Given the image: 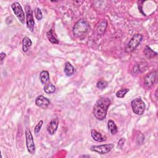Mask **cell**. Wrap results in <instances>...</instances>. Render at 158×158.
<instances>
[{
	"label": "cell",
	"instance_id": "obj_2",
	"mask_svg": "<svg viewBox=\"0 0 158 158\" xmlns=\"http://www.w3.org/2000/svg\"><path fill=\"white\" fill-rule=\"evenodd\" d=\"M89 25L84 19H80L74 25L73 28L74 35L76 37L84 36L89 30Z\"/></svg>",
	"mask_w": 158,
	"mask_h": 158
},
{
	"label": "cell",
	"instance_id": "obj_10",
	"mask_svg": "<svg viewBox=\"0 0 158 158\" xmlns=\"http://www.w3.org/2000/svg\"><path fill=\"white\" fill-rule=\"evenodd\" d=\"M50 103V101L47 98L42 95L38 96L35 99V104L37 106L43 110L47 109Z\"/></svg>",
	"mask_w": 158,
	"mask_h": 158
},
{
	"label": "cell",
	"instance_id": "obj_6",
	"mask_svg": "<svg viewBox=\"0 0 158 158\" xmlns=\"http://www.w3.org/2000/svg\"><path fill=\"white\" fill-rule=\"evenodd\" d=\"M114 144L110 143V144H105V145H100L96 146H92L90 148L91 151L93 152H96L98 154H104L110 152L113 148H114Z\"/></svg>",
	"mask_w": 158,
	"mask_h": 158
},
{
	"label": "cell",
	"instance_id": "obj_1",
	"mask_svg": "<svg viewBox=\"0 0 158 158\" xmlns=\"http://www.w3.org/2000/svg\"><path fill=\"white\" fill-rule=\"evenodd\" d=\"M111 101L108 98L101 97L97 100L93 109V113L95 118L98 121H103L106 119Z\"/></svg>",
	"mask_w": 158,
	"mask_h": 158
},
{
	"label": "cell",
	"instance_id": "obj_3",
	"mask_svg": "<svg viewBox=\"0 0 158 158\" xmlns=\"http://www.w3.org/2000/svg\"><path fill=\"white\" fill-rule=\"evenodd\" d=\"M143 39V37L141 34H135L127 44L125 48V52L128 54L132 53V52H133L138 46V45L141 43Z\"/></svg>",
	"mask_w": 158,
	"mask_h": 158
},
{
	"label": "cell",
	"instance_id": "obj_13",
	"mask_svg": "<svg viewBox=\"0 0 158 158\" xmlns=\"http://www.w3.org/2000/svg\"><path fill=\"white\" fill-rule=\"evenodd\" d=\"M40 80L44 85L49 83V74L46 71H43L40 74Z\"/></svg>",
	"mask_w": 158,
	"mask_h": 158
},
{
	"label": "cell",
	"instance_id": "obj_9",
	"mask_svg": "<svg viewBox=\"0 0 158 158\" xmlns=\"http://www.w3.org/2000/svg\"><path fill=\"white\" fill-rule=\"evenodd\" d=\"M157 79V71H154L149 72L145 77L144 83H145V86L147 88L152 87L156 82Z\"/></svg>",
	"mask_w": 158,
	"mask_h": 158
},
{
	"label": "cell",
	"instance_id": "obj_12",
	"mask_svg": "<svg viewBox=\"0 0 158 158\" xmlns=\"http://www.w3.org/2000/svg\"><path fill=\"white\" fill-rule=\"evenodd\" d=\"M91 135L94 140L98 142H103L106 141V138L102 137V135L96 130L93 129L91 130Z\"/></svg>",
	"mask_w": 158,
	"mask_h": 158
},
{
	"label": "cell",
	"instance_id": "obj_25",
	"mask_svg": "<svg viewBox=\"0 0 158 158\" xmlns=\"http://www.w3.org/2000/svg\"><path fill=\"white\" fill-rule=\"evenodd\" d=\"M125 138H121L120 140H119V141H118V147L119 148H122V147H123V146L124 145V144H125Z\"/></svg>",
	"mask_w": 158,
	"mask_h": 158
},
{
	"label": "cell",
	"instance_id": "obj_14",
	"mask_svg": "<svg viewBox=\"0 0 158 158\" xmlns=\"http://www.w3.org/2000/svg\"><path fill=\"white\" fill-rule=\"evenodd\" d=\"M145 56L148 59H152L157 55V53L154 51H153L149 46H146L144 50Z\"/></svg>",
	"mask_w": 158,
	"mask_h": 158
},
{
	"label": "cell",
	"instance_id": "obj_5",
	"mask_svg": "<svg viewBox=\"0 0 158 158\" xmlns=\"http://www.w3.org/2000/svg\"><path fill=\"white\" fill-rule=\"evenodd\" d=\"M11 8L13 10V13L16 15V16L18 18L19 21L22 24H25V22L26 21L25 20V13L24 12V10H22V8L19 3L18 2H14L11 5Z\"/></svg>",
	"mask_w": 158,
	"mask_h": 158
},
{
	"label": "cell",
	"instance_id": "obj_27",
	"mask_svg": "<svg viewBox=\"0 0 158 158\" xmlns=\"http://www.w3.org/2000/svg\"><path fill=\"white\" fill-rule=\"evenodd\" d=\"M80 157H89L90 156H81Z\"/></svg>",
	"mask_w": 158,
	"mask_h": 158
},
{
	"label": "cell",
	"instance_id": "obj_26",
	"mask_svg": "<svg viewBox=\"0 0 158 158\" xmlns=\"http://www.w3.org/2000/svg\"><path fill=\"white\" fill-rule=\"evenodd\" d=\"M6 57V53H5V52H1V54H0V60H1L2 63L5 59Z\"/></svg>",
	"mask_w": 158,
	"mask_h": 158
},
{
	"label": "cell",
	"instance_id": "obj_4",
	"mask_svg": "<svg viewBox=\"0 0 158 158\" xmlns=\"http://www.w3.org/2000/svg\"><path fill=\"white\" fill-rule=\"evenodd\" d=\"M131 106L133 112L141 116L143 114L146 109V105L144 101L140 98H137L132 100Z\"/></svg>",
	"mask_w": 158,
	"mask_h": 158
},
{
	"label": "cell",
	"instance_id": "obj_24",
	"mask_svg": "<svg viewBox=\"0 0 158 158\" xmlns=\"http://www.w3.org/2000/svg\"><path fill=\"white\" fill-rule=\"evenodd\" d=\"M43 124V121H40V122L37 124V125L35 127V129H34V132L36 135H38L40 130H41V129L42 127V125Z\"/></svg>",
	"mask_w": 158,
	"mask_h": 158
},
{
	"label": "cell",
	"instance_id": "obj_8",
	"mask_svg": "<svg viewBox=\"0 0 158 158\" xmlns=\"http://www.w3.org/2000/svg\"><path fill=\"white\" fill-rule=\"evenodd\" d=\"M25 12H26V24L27 28L30 32H33L35 27V21L33 16V11L31 9V7L27 5L25 6Z\"/></svg>",
	"mask_w": 158,
	"mask_h": 158
},
{
	"label": "cell",
	"instance_id": "obj_7",
	"mask_svg": "<svg viewBox=\"0 0 158 158\" xmlns=\"http://www.w3.org/2000/svg\"><path fill=\"white\" fill-rule=\"evenodd\" d=\"M25 138L27 148L29 152L31 154H34L36 148L32 133L29 129H27L25 130Z\"/></svg>",
	"mask_w": 158,
	"mask_h": 158
},
{
	"label": "cell",
	"instance_id": "obj_18",
	"mask_svg": "<svg viewBox=\"0 0 158 158\" xmlns=\"http://www.w3.org/2000/svg\"><path fill=\"white\" fill-rule=\"evenodd\" d=\"M46 37H47L48 40L51 43H53V44H58L59 43V41L56 38L55 35H54V31L52 29H51L48 32H47Z\"/></svg>",
	"mask_w": 158,
	"mask_h": 158
},
{
	"label": "cell",
	"instance_id": "obj_22",
	"mask_svg": "<svg viewBox=\"0 0 158 158\" xmlns=\"http://www.w3.org/2000/svg\"><path fill=\"white\" fill-rule=\"evenodd\" d=\"M108 82L106 80H100L96 83V87L100 90L105 89L108 87Z\"/></svg>",
	"mask_w": 158,
	"mask_h": 158
},
{
	"label": "cell",
	"instance_id": "obj_11",
	"mask_svg": "<svg viewBox=\"0 0 158 158\" xmlns=\"http://www.w3.org/2000/svg\"><path fill=\"white\" fill-rule=\"evenodd\" d=\"M59 125V120L58 119H52L49 124L47 126V131L48 133L51 135H53L56 133Z\"/></svg>",
	"mask_w": 158,
	"mask_h": 158
},
{
	"label": "cell",
	"instance_id": "obj_23",
	"mask_svg": "<svg viewBox=\"0 0 158 158\" xmlns=\"http://www.w3.org/2000/svg\"><path fill=\"white\" fill-rule=\"evenodd\" d=\"M35 15L36 19L38 21L41 20L43 18V14H42L41 10L38 8H37L35 10Z\"/></svg>",
	"mask_w": 158,
	"mask_h": 158
},
{
	"label": "cell",
	"instance_id": "obj_21",
	"mask_svg": "<svg viewBox=\"0 0 158 158\" xmlns=\"http://www.w3.org/2000/svg\"><path fill=\"white\" fill-rule=\"evenodd\" d=\"M129 91V89L128 88H122L117 91L116 96L118 98H123L125 96L126 94Z\"/></svg>",
	"mask_w": 158,
	"mask_h": 158
},
{
	"label": "cell",
	"instance_id": "obj_19",
	"mask_svg": "<svg viewBox=\"0 0 158 158\" xmlns=\"http://www.w3.org/2000/svg\"><path fill=\"white\" fill-rule=\"evenodd\" d=\"M43 90L44 93H46V94H52L56 91V88L53 84H52L51 83H48L44 86Z\"/></svg>",
	"mask_w": 158,
	"mask_h": 158
},
{
	"label": "cell",
	"instance_id": "obj_16",
	"mask_svg": "<svg viewBox=\"0 0 158 158\" xmlns=\"http://www.w3.org/2000/svg\"><path fill=\"white\" fill-rule=\"evenodd\" d=\"M32 40L27 37H25L22 40V50L24 52H27L29 48L32 46Z\"/></svg>",
	"mask_w": 158,
	"mask_h": 158
},
{
	"label": "cell",
	"instance_id": "obj_20",
	"mask_svg": "<svg viewBox=\"0 0 158 158\" xmlns=\"http://www.w3.org/2000/svg\"><path fill=\"white\" fill-rule=\"evenodd\" d=\"M108 26V22L106 21H102L99 25L98 27V32L99 34H103L104 33V32L106 31V28Z\"/></svg>",
	"mask_w": 158,
	"mask_h": 158
},
{
	"label": "cell",
	"instance_id": "obj_15",
	"mask_svg": "<svg viewBox=\"0 0 158 158\" xmlns=\"http://www.w3.org/2000/svg\"><path fill=\"white\" fill-rule=\"evenodd\" d=\"M74 71H75V69L73 66L69 62L66 63L64 66V72L66 75L67 77H70L74 74Z\"/></svg>",
	"mask_w": 158,
	"mask_h": 158
},
{
	"label": "cell",
	"instance_id": "obj_17",
	"mask_svg": "<svg viewBox=\"0 0 158 158\" xmlns=\"http://www.w3.org/2000/svg\"><path fill=\"white\" fill-rule=\"evenodd\" d=\"M108 128L110 133L114 135L118 132V128L115 124V122L113 120H109L108 122Z\"/></svg>",
	"mask_w": 158,
	"mask_h": 158
}]
</instances>
